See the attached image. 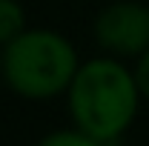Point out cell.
<instances>
[{
	"label": "cell",
	"mask_w": 149,
	"mask_h": 146,
	"mask_svg": "<svg viewBox=\"0 0 149 146\" xmlns=\"http://www.w3.org/2000/svg\"><path fill=\"white\" fill-rule=\"evenodd\" d=\"M66 95L74 126L103 143H115L132 126L141 103L135 72L115 57H95L80 63Z\"/></svg>",
	"instance_id": "1"
},
{
	"label": "cell",
	"mask_w": 149,
	"mask_h": 146,
	"mask_svg": "<svg viewBox=\"0 0 149 146\" xmlns=\"http://www.w3.org/2000/svg\"><path fill=\"white\" fill-rule=\"evenodd\" d=\"M0 63L9 89L32 100L66 92L80 69L74 46L52 29H26L3 46Z\"/></svg>",
	"instance_id": "2"
},
{
	"label": "cell",
	"mask_w": 149,
	"mask_h": 146,
	"mask_svg": "<svg viewBox=\"0 0 149 146\" xmlns=\"http://www.w3.org/2000/svg\"><path fill=\"white\" fill-rule=\"evenodd\" d=\"M95 40L118 57H138L149 49V6L135 0L109 3L95 20Z\"/></svg>",
	"instance_id": "3"
},
{
	"label": "cell",
	"mask_w": 149,
	"mask_h": 146,
	"mask_svg": "<svg viewBox=\"0 0 149 146\" xmlns=\"http://www.w3.org/2000/svg\"><path fill=\"white\" fill-rule=\"evenodd\" d=\"M26 32V12L17 0H0V46Z\"/></svg>",
	"instance_id": "4"
},
{
	"label": "cell",
	"mask_w": 149,
	"mask_h": 146,
	"mask_svg": "<svg viewBox=\"0 0 149 146\" xmlns=\"http://www.w3.org/2000/svg\"><path fill=\"white\" fill-rule=\"evenodd\" d=\"M37 146H109L103 143V140H97L92 138L89 132H83V129H60V132H49L46 138H40Z\"/></svg>",
	"instance_id": "5"
},
{
	"label": "cell",
	"mask_w": 149,
	"mask_h": 146,
	"mask_svg": "<svg viewBox=\"0 0 149 146\" xmlns=\"http://www.w3.org/2000/svg\"><path fill=\"white\" fill-rule=\"evenodd\" d=\"M135 80H138V89L143 97H149V49L143 55H138V63H135Z\"/></svg>",
	"instance_id": "6"
},
{
	"label": "cell",
	"mask_w": 149,
	"mask_h": 146,
	"mask_svg": "<svg viewBox=\"0 0 149 146\" xmlns=\"http://www.w3.org/2000/svg\"><path fill=\"white\" fill-rule=\"evenodd\" d=\"M0 80H3V63H0Z\"/></svg>",
	"instance_id": "7"
}]
</instances>
